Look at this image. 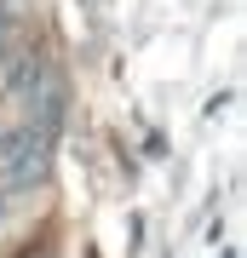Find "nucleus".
Masks as SVG:
<instances>
[{
    "label": "nucleus",
    "instance_id": "obj_1",
    "mask_svg": "<svg viewBox=\"0 0 247 258\" xmlns=\"http://www.w3.org/2000/svg\"><path fill=\"white\" fill-rule=\"evenodd\" d=\"M12 103H18L23 126L52 132L58 120H64V81H58V69L46 63V57H23V63L12 69Z\"/></svg>",
    "mask_w": 247,
    "mask_h": 258
},
{
    "label": "nucleus",
    "instance_id": "obj_2",
    "mask_svg": "<svg viewBox=\"0 0 247 258\" xmlns=\"http://www.w3.org/2000/svg\"><path fill=\"white\" fill-rule=\"evenodd\" d=\"M6 212H12V195H0V224H6Z\"/></svg>",
    "mask_w": 247,
    "mask_h": 258
}]
</instances>
